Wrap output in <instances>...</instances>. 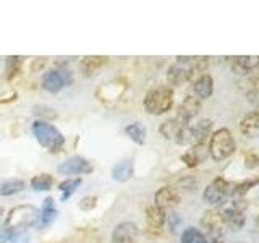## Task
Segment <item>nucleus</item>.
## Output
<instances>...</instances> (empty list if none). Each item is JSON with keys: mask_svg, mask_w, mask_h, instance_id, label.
<instances>
[{"mask_svg": "<svg viewBox=\"0 0 259 243\" xmlns=\"http://www.w3.org/2000/svg\"><path fill=\"white\" fill-rule=\"evenodd\" d=\"M46 65V59H39L37 62H32V65H31V68H32V71H37V70H40Z\"/></svg>", "mask_w": 259, "mask_h": 243, "instance_id": "obj_35", "label": "nucleus"}, {"mask_svg": "<svg viewBox=\"0 0 259 243\" xmlns=\"http://www.w3.org/2000/svg\"><path fill=\"white\" fill-rule=\"evenodd\" d=\"M222 216H224L225 227H227V229L233 230V232L241 230L243 225H245V222H246V217H245V213H243V208L238 205V202H235L233 206L224 209Z\"/></svg>", "mask_w": 259, "mask_h": 243, "instance_id": "obj_14", "label": "nucleus"}, {"mask_svg": "<svg viewBox=\"0 0 259 243\" xmlns=\"http://www.w3.org/2000/svg\"><path fill=\"white\" fill-rule=\"evenodd\" d=\"M144 110L151 115H162L174 107V89L168 86H157L146 93L143 101Z\"/></svg>", "mask_w": 259, "mask_h": 243, "instance_id": "obj_4", "label": "nucleus"}, {"mask_svg": "<svg viewBox=\"0 0 259 243\" xmlns=\"http://www.w3.org/2000/svg\"><path fill=\"white\" fill-rule=\"evenodd\" d=\"M245 166L246 169H256L259 166V156L254 152H248L245 154Z\"/></svg>", "mask_w": 259, "mask_h": 243, "instance_id": "obj_33", "label": "nucleus"}, {"mask_svg": "<svg viewBox=\"0 0 259 243\" xmlns=\"http://www.w3.org/2000/svg\"><path fill=\"white\" fill-rule=\"evenodd\" d=\"M125 135L133 143L140 144V146L146 143V128L141 124H138V122H133V124L125 127Z\"/></svg>", "mask_w": 259, "mask_h": 243, "instance_id": "obj_25", "label": "nucleus"}, {"mask_svg": "<svg viewBox=\"0 0 259 243\" xmlns=\"http://www.w3.org/2000/svg\"><path fill=\"white\" fill-rule=\"evenodd\" d=\"M0 243H29V237L26 233L0 232Z\"/></svg>", "mask_w": 259, "mask_h": 243, "instance_id": "obj_30", "label": "nucleus"}, {"mask_svg": "<svg viewBox=\"0 0 259 243\" xmlns=\"http://www.w3.org/2000/svg\"><path fill=\"white\" fill-rule=\"evenodd\" d=\"M57 170L62 175H81V174H91L93 172V164L88 159L81 156H71L65 159L62 164L57 167Z\"/></svg>", "mask_w": 259, "mask_h": 243, "instance_id": "obj_10", "label": "nucleus"}, {"mask_svg": "<svg viewBox=\"0 0 259 243\" xmlns=\"http://www.w3.org/2000/svg\"><path fill=\"white\" fill-rule=\"evenodd\" d=\"M107 62H109L107 57L89 55V57H84V59L79 62V70L84 76H93L94 73L99 71Z\"/></svg>", "mask_w": 259, "mask_h": 243, "instance_id": "obj_20", "label": "nucleus"}, {"mask_svg": "<svg viewBox=\"0 0 259 243\" xmlns=\"http://www.w3.org/2000/svg\"><path fill=\"white\" fill-rule=\"evenodd\" d=\"M180 199H182L180 193H178V190L174 188V186H162V188H159L156 194H154V205L164 211L177 208L180 205Z\"/></svg>", "mask_w": 259, "mask_h": 243, "instance_id": "obj_13", "label": "nucleus"}, {"mask_svg": "<svg viewBox=\"0 0 259 243\" xmlns=\"http://www.w3.org/2000/svg\"><path fill=\"white\" fill-rule=\"evenodd\" d=\"M180 243H209V240L196 227H186L182 232Z\"/></svg>", "mask_w": 259, "mask_h": 243, "instance_id": "obj_26", "label": "nucleus"}, {"mask_svg": "<svg viewBox=\"0 0 259 243\" xmlns=\"http://www.w3.org/2000/svg\"><path fill=\"white\" fill-rule=\"evenodd\" d=\"M259 67V57L257 55H237L232 57L230 68L237 75H249V73L256 71Z\"/></svg>", "mask_w": 259, "mask_h": 243, "instance_id": "obj_15", "label": "nucleus"}, {"mask_svg": "<svg viewBox=\"0 0 259 243\" xmlns=\"http://www.w3.org/2000/svg\"><path fill=\"white\" fill-rule=\"evenodd\" d=\"M235 186H237V183L229 182L224 177H217L202 191V201L212 208L222 206L229 198H233Z\"/></svg>", "mask_w": 259, "mask_h": 243, "instance_id": "obj_6", "label": "nucleus"}, {"mask_svg": "<svg viewBox=\"0 0 259 243\" xmlns=\"http://www.w3.org/2000/svg\"><path fill=\"white\" fill-rule=\"evenodd\" d=\"M246 97H248V101L254 105V109L259 110V89H253V91H249L246 94Z\"/></svg>", "mask_w": 259, "mask_h": 243, "instance_id": "obj_34", "label": "nucleus"}, {"mask_svg": "<svg viewBox=\"0 0 259 243\" xmlns=\"http://www.w3.org/2000/svg\"><path fill=\"white\" fill-rule=\"evenodd\" d=\"M138 237H140L138 225L132 221H125L117 224L113 229L110 243H138Z\"/></svg>", "mask_w": 259, "mask_h": 243, "instance_id": "obj_12", "label": "nucleus"}, {"mask_svg": "<svg viewBox=\"0 0 259 243\" xmlns=\"http://www.w3.org/2000/svg\"><path fill=\"white\" fill-rule=\"evenodd\" d=\"M32 112H34L37 117H40L39 120L47 118V122H49V120L57 118V112L52 107H47V105H34V107H32Z\"/></svg>", "mask_w": 259, "mask_h": 243, "instance_id": "obj_31", "label": "nucleus"}, {"mask_svg": "<svg viewBox=\"0 0 259 243\" xmlns=\"http://www.w3.org/2000/svg\"><path fill=\"white\" fill-rule=\"evenodd\" d=\"M159 133L168 141H174L180 146L191 144L193 146V135H191V127L183 125L182 122H178L177 118L165 120L164 124H160Z\"/></svg>", "mask_w": 259, "mask_h": 243, "instance_id": "obj_7", "label": "nucleus"}, {"mask_svg": "<svg viewBox=\"0 0 259 243\" xmlns=\"http://www.w3.org/2000/svg\"><path fill=\"white\" fill-rule=\"evenodd\" d=\"M254 224H256V227L259 229V213L256 214V217H254Z\"/></svg>", "mask_w": 259, "mask_h": 243, "instance_id": "obj_37", "label": "nucleus"}, {"mask_svg": "<svg viewBox=\"0 0 259 243\" xmlns=\"http://www.w3.org/2000/svg\"><path fill=\"white\" fill-rule=\"evenodd\" d=\"M73 83V75L68 68H54L49 70L42 75L40 85L49 93H60L63 88H67Z\"/></svg>", "mask_w": 259, "mask_h": 243, "instance_id": "obj_8", "label": "nucleus"}, {"mask_svg": "<svg viewBox=\"0 0 259 243\" xmlns=\"http://www.w3.org/2000/svg\"><path fill=\"white\" fill-rule=\"evenodd\" d=\"M24 190V182L20 178H8L0 183V196H13Z\"/></svg>", "mask_w": 259, "mask_h": 243, "instance_id": "obj_24", "label": "nucleus"}, {"mask_svg": "<svg viewBox=\"0 0 259 243\" xmlns=\"http://www.w3.org/2000/svg\"><path fill=\"white\" fill-rule=\"evenodd\" d=\"M201 107H202V104H201V101L198 99V97L186 96L185 99L182 101V104L178 105L175 118L178 122H182L183 125H190L191 120L201 112Z\"/></svg>", "mask_w": 259, "mask_h": 243, "instance_id": "obj_11", "label": "nucleus"}, {"mask_svg": "<svg viewBox=\"0 0 259 243\" xmlns=\"http://www.w3.org/2000/svg\"><path fill=\"white\" fill-rule=\"evenodd\" d=\"M40 225L42 227H49L57 217V208H55V201L52 196H49L44 199L42 208H40Z\"/></svg>", "mask_w": 259, "mask_h": 243, "instance_id": "obj_23", "label": "nucleus"}, {"mask_svg": "<svg viewBox=\"0 0 259 243\" xmlns=\"http://www.w3.org/2000/svg\"><path fill=\"white\" fill-rule=\"evenodd\" d=\"M31 132L37 143L51 152H60L65 146V136L55 125L47 120H34L31 125Z\"/></svg>", "mask_w": 259, "mask_h": 243, "instance_id": "obj_3", "label": "nucleus"}, {"mask_svg": "<svg viewBox=\"0 0 259 243\" xmlns=\"http://www.w3.org/2000/svg\"><path fill=\"white\" fill-rule=\"evenodd\" d=\"M240 132L248 138H259V110H251L240 120Z\"/></svg>", "mask_w": 259, "mask_h": 243, "instance_id": "obj_18", "label": "nucleus"}, {"mask_svg": "<svg viewBox=\"0 0 259 243\" xmlns=\"http://www.w3.org/2000/svg\"><path fill=\"white\" fill-rule=\"evenodd\" d=\"M40 219V213L31 205H20L10 209L8 213L2 232L7 233H24V230L31 229L37 224Z\"/></svg>", "mask_w": 259, "mask_h": 243, "instance_id": "obj_2", "label": "nucleus"}, {"mask_svg": "<svg viewBox=\"0 0 259 243\" xmlns=\"http://www.w3.org/2000/svg\"><path fill=\"white\" fill-rule=\"evenodd\" d=\"M133 170H135V166H133V159H125V160H120L117 162L115 166L112 167V178L118 183H123V182H128L130 178L133 177Z\"/></svg>", "mask_w": 259, "mask_h": 243, "instance_id": "obj_21", "label": "nucleus"}, {"mask_svg": "<svg viewBox=\"0 0 259 243\" xmlns=\"http://www.w3.org/2000/svg\"><path fill=\"white\" fill-rule=\"evenodd\" d=\"M207 67H209V57L180 55V57H177V60L168 67L167 81L174 86H180L183 83L191 81L194 75L204 71Z\"/></svg>", "mask_w": 259, "mask_h": 243, "instance_id": "obj_1", "label": "nucleus"}, {"mask_svg": "<svg viewBox=\"0 0 259 243\" xmlns=\"http://www.w3.org/2000/svg\"><path fill=\"white\" fill-rule=\"evenodd\" d=\"M209 157L207 144H193L191 148L182 154V162H185L186 167H198Z\"/></svg>", "mask_w": 259, "mask_h": 243, "instance_id": "obj_16", "label": "nucleus"}, {"mask_svg": "<svg viewBox=\"0 0 259 243\" xmlns=\"http://www.w3.org/2000/svg\"><path fill=\"white\" fill-rule=\"evenodd\" d=\"M207 240H209V243H225L224 237H210Z\"/></svg>", "mask_w": 259, "mask_h": 243, "instance_id": "obj_36", "label": "nucleus"}, {"mask_svg": "<svg viewBox=\"0 0 259 243\" xmlns=\"http://www.w3.org/2000/svg\"><path fill=\"white\" fill-rule=\"evenodd\" d=\"M81 185V178H67L59 185V190L62 193V201H67L70 196H73V193L78 190V186Z\"/></svg>", "mask_w": 259, "mask_h": 243, "instance_id": "obj_28", "label": "nucleus"}, {"mask_svg": "<svg viewBox=\"0 0 259 243\" xmlns=\"http://www.w3.org/2000/svg\"><path fill=\"white\" fill-rule=\"evenodd\" d=\"M21 65H23V59L21 57H16V55H12V57H7L5 60V76L7 79H13L16 75L20 73L21 70Z\"/></svg>", "mask_w": 259, "mask_h": 243, "instance_id": "obj_29", "label": "nucleus"}, {"mask_svg": "<svg viewBox=\"0 0 259 243\" xmlns=\"http://www.w3.org/2000/svg\"><path fill=\"white\" fill-rule=\"evenodd\" d=\"M191 135H193V144H206L207 138L212 135V120L202 118L198 124L191 127Z\"/></svg>", "mask_w": 259, "mask_h": 243, "instance_id": "obj_19", "label": "nucleus"}, {"mask_svg": "<svg viewBox=\"0 0 259 243\" xmlns=\"http://www.w3.org/2000/svg\"><path fill=\"white\" fill-rule=\"evenodd\" d=\"M146 222L151 227V229H162L164 224L167 222V214L164 209H160L159 206L152 205L146 208Z\"/></svg>", "mask_w": 259, "mask_h": 243, "instance_id": "obj_22", "label": "nucleus"}, {"mask_svg": "<svg viewBox=\"0 0 259 243\" xmlns=\"http://www.w3.org/2000/svg\"><path fill=\"white\" fill-rule=\"evenodd\" d=\"M235 148H237V144H235L233 135L227 128L215 130L209 138V144H207L209 156L215 162H222L225 159H229L235 152Z\"/></svg>", "mask_w": 259, "mask_h": 243, "instance_id": "obj_5", "label": "nucleus"}, {"mask_svg": "<svg viewBox=\"0 0 259 243\" xmlns=\"http://www.w3.org/2000/svg\"><path fill=\"white\" fill-rule=\"evenodd\" d=\"M54 185V177L49 174H40L31 178V188L34 191H49Z\"/></svg>", "mask_w": 259, "mask_h": 243, "instance_id": "obj_27", "label": "nucleus"}, {"mask_svg": "<svg viewBox=\"0 0 259 243\" xmlns=\"http://www.w3.org/2000/svg\"><path fill=\"white\" fill-rule=\"evenodd\" d=\"M201 227L207 232V238L210 237H224L225 232V222H224V216L222 211L219 209H209L202 214L201 221H199Z\"/></svg>", "mask_w": 259, "mask_h": 243, "instance_id": "obj_9", "label": "nucleus"}, {"mask_svg": "<svg viewBox=\"0 0 259 243\" xmlns=\"http://www.w3.org/2000/svg\"><path fill=\"white\" fill-rule=\"evenodd\" d=\"M193 93L194 97H198L199 101L209 99L214 93V79L209 73H201V75L194 79L193 83Z\"/></svg>", "mask_w": 259, "mask_h": 243, "instance_id": "obj_17", "label": "nucleus"}, {"mask_svg": "<svg viewBox=\"0 0 259 243\" xmlns=\"http://www.w3.org/2000/svg\"><path fill=\"white\" fill-rule=\"evenodd\" d=\"M238 243H245V241H238Z\"/></svg>", "mask_w": 259, "mask_h": 243, "instance_id": "obj_40", "label": "nucleus"}, {"mask_svg": "<svg viewBox=\"0 0 259 243\" xmlns=\"http://www.w3.org/2000/svg\"><path fill=\"white\" fill-rule=\"evenodd\" d=\"M2 217H4V209L0 208V221H2Z\"/></svg>", "mask_w": 259, "mask_h": 243, "instance_id": "obj_38", "label": "nucleus"}, {"mask_svg": "<svg viewBox=\"0 0 259 243\" xmlns=\"http://www.w3.org/2000/svg\"><path fill=\"white\" fill-rule=\"evenodd\" d=\"M254 73H256V78H257V79H259V67H257V68H256V71H254Z\"/></svg>", "mask_w": 259, "mask_h": 243, "instance_id": "obj_39", "label": "nucleus"}, {"mask_svg": "<svg viewBox=\"0 0 259 243\" xmlns=\"http://www.w3.org/2000/svg\"><path fill=\"white\" fill-rule=\"evenodd\" d=\"M79 209L81 211H91L97 206V198L96 196H84L79 201Z\"/></svg>", "mask_w": 259, "mask_h": 243, "instance_id": "obj_32", "label": "nucleus"}]
</instances>
